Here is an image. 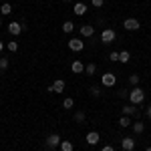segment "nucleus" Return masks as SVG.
<instances>
[{
	"mask_svg": "<svg viewBox=\"0 0 151 151\" xmlns=\"http://www.w3.org/2000/svg\"><path fill=\"white\" fill-rule=\"evenodd\" d=\"M131 105H137L139 107L143 101H145V91L141 89V87H133L131 91H129V99H127Z\"/></svg>",
	"mask_w": 151,
	"mask_h": 151,
	"instance_id": "nucleus-1",
	"label": "nucleus"
},
{
	"mask_svg": "<svg viewBox=\"0 0 151 151\" xmlns=\"http://www.w3.org/2000/svg\"><path fill=\"white\" fill-rule=\"evenodd\" d=\"M60 135H58V133H50V135H48L47 137V141H45V147H47V149H57V147H60Z\"/></svg>",
	"mask_w": 151,
	"mask_h": 151,
	"instance_id": "nucleus-2",
	"label": "nucleus"
},
{
	"mask_svg": "<svg viewBox=\"0 0 151 151\" xmlns=\"http://www.w3.org/2000/svg\"><path fill=\"white\" fill-rule=\"evenodd\" d=\"M115 38H117V32L113 28H103V32H101V42L103 45H111Z\"/></svg>",
	"mask_w": 151,
	"mask_h": 151,
	"instance_id": "nucleus-3",
	"label": "nucleus"
},
{
	"mask_svg": "<svg viewBox=\"0 0 151 151\" xmlns=\"http://www.w3.org/2000/svg\"><path fill=\"white\" fill-rule=\"evenodd\" d=\"M123 28L129 30V32H133V30H139L141 28V22L137 18H125V20H123Z\"/></svg>",
	"mask_w": 151,
	"mask_h": 151,
	"instance_id": "nucleus-4",
	"label": "nucleus"
},
{
	"mask_svg": "<svg viewBox=\"0 0 151 151\" xmlns=\"http://www.w3.org/2000/svg\"><path fill=\"white\" fill-rule=\"evenodd\" d=\"M67 47H69L73 52H81L83 48H85V42H83V38H69Z\"/></svg>",
	"mask_w": 151,
	"mask_h": 151,
	"instance_id": "nucleus-5",
	"label": "nucleus"
},
{
	"mask_svg": "<svg viewBox=\"0 0 151 151\" xmlns=\"http://www.w3.org/2000/svg\"><path fill=\"white\" fill-rule=\"evenodd\" d=\"M117 85V77L113 73H103L101 77V87H115Z\"/></svg>",
	"mask_w": 151,
	"mask_h": 151,
	"instance_id": "nucleus-6",
	"label": "nucleus"
},
{
	"mask_svg": "<svg viewBox=\"0 0 151 151\" xmlns=\"http://www.w3.org/2000/svg\"><path fill=\"white\" fill-rule=\"evenodd\" d=\"M121 111H123V115H127V117H139V109H137V105H131V103H127V105H123L121 107Z\"/></svg>",
	"mask_w": 151,
	"mask_h": 151,
	"instance_id": "nucleus-7",
	"label": "nucleus"
},
{
	"mask_svg": "<svg viewBox=\"0 0 151 151\" xmlns=\"http://www.w3.org/2000/svg\"><path fill=\"white\" fill-rule=\"evenodd\" d=\"M6 28H8V32H10L12 36H18V35H22V30H26V28H24V24L16 22V20H12Z\"/></svg>",
	"mask_w": 151,
	"mask_h": 151,
	"instance_id": "nucleus-8",
	"label": "nucleus"
},
{
	"mask_svg": "<svg viewBox=\"0 0 151 151\" xmlns=\"http://www.w3.org/2000/svg\"><path fill=\"white\" fill-rule=\"evenodd\" d=\"M79 35H81V38H91L95 35V26L93 24H83L79 28Z\"/></svg>",
	"mask_w": 151,
	"mask_h": 151,
	"instance_id": "nucleus-9",
	"label": "nucleus"
},
{
	"mask_svg": "<svg viewBox=\"0 0 151 151\" xmlns=\"http://www.w3.org/2000/svg\"><path fill=\"white\" fill-rule=\"evenodd\" d=\"M65 87H67V85H65V81H63V79H57V81L48 87V93H55V95H57V93H63V91H65Z\"/></svg>",
	"mask_w": 151,
	"mask_h": 151,
	"instance_id": "nucleus-10",
	"label": "nucleus"
},
{
	"mask_svg": "<svg viewBox=\"0 0 151 151\" xmlns=\"http://www.w3.org/2000/svg\"><path fill=\"white\" fill-rule=\"evenodd\" d=\"M85 139H87V145H91V147H93V145H97V143L101 141V133H99V131H89Z\"/></svg>",
	"mask_w": 151,
	"mask_h": 151,
	"instance_id": "nucleus-11",
	"label": "nucleus"
},
{
	"mask_svg": "<svg viewBox=\"0 0 151 151\" xmlns=\"http://www.w3.org/2000/svg\"><path fill=\"white\" fill-rule=\"evenodd\" d=\"M135 143L137 141L133 139V137H123L121 139V147H123V151H133L135 149Z\"/></svg>",
	"mask_w": 151,
	"mask_h": 151,
	"instance_id": "nucleus-12",
	"label": "nucleus"
},
{
	"mask_svg": "<svg viewBox=\"0 0 151 151\" xmlns=\"http://www.w3.org/2000/svg\"><path fill=\"white\" fill-rule=\"evenodd\" d=\"M70 70H73L75 75L85 73V63H83V60H73V63H70Z\"/></svg>",
	"mask_w": 151,
	"mask_h": 151,
	"instance_id": "nucleus-13",
	"label": "nucleus"
},
{
	"mask_svg": "<svg viewBox=\"0 0 151 151\" xmlns=\"http://www.w3.org/2000/svg\"><path fill=\"white\" fill-rule=\"evenodd\" d=\"M73 12H75L77 16H85V14H87V4H85V2H75Z\"/></svg>",
	"mask_w": 151,
	"mask_h": 151,
	"instance_id": "nucleus-14",
	"label": "nucleus"
},
{
	"mask_svg": "<svg viewBox=\"0 0 151 151\" xmlns=\"http://www.w3.org/2000/svg\"><path fill=\"white\" fill-rule=\"evenodd\" d=\"M131 129H133V133H135V135H139V133L145 131V123H143L141 119H137V121H133V123H131Z\"/></svg>",
	"mask_w": 151,
	"mask_h": 151,
	"instance_id": "nucleus-15",
	"label": "nucleus"
},
{
	"mask_svg": "<svg viewBox=\"0 0 151 151\" xmlns=\"http://www.w3.org/2000/svg\"><path fill=\"white\" fill-rule=\"evenodd\" d=\"M89 93H91V97H95V99H99V97L103 95V87H101V85H93V87L89 89Z\"/></svg>",
	"mask_w": 151,
	"mask_h": 151,
	"instance_id": "nucleus-16",
	"label": "nucleus"
},
{
	"mask_svg": "<svg viewBox=\"0 0 151 151\" xmlns=\"http://www.w3.org/2000/svg\"><path fill=\"white\" fill-rule=\"evenodd\" d=\"M60 30H63L65 35H70V32L75 30V22H73V20H67V22H63V26H60Z\"/></svg>",
	"mask_w": 151,
	"mask_h": 151,
	"instance_id": "nucleus-17",
	"label": "nucleus"
},
{
	"mask_svg": "<svg viewBox=\"0 0 151 151\" xmlns=\"http://www.w3.org/2000/svg\"><path fill=\"white\" fill-rule=\"evenodd\" d=\"M129 60H131V52H129V50H121V52H119V63H121V65H127Z\"/></svg>",
	"mask_w": 151,
	"mask_h": 151,
	"instance_id": "nucleus-18",
	"label": "nucleus"
},
{
	"mask_svg": "<svg viewBox=\"0 0 151 151\" xmlns=\"http://www.w3.org/2000/svg\"><path fill=\"white\" fill-rule=\"evenodd\" d=\"M131 123H133V121H131V117H127V115H121L119 117V127H131Z\"/></svg>",
	"mask_w": 151,
	"mask_h": 151,
	"instance_id": "nucleus-19",
	"label": "nucleus"
},
{
	"mask_svg": "<svg viewBox=\"0 0 151 151\" xmlns=\"http://www.w3.org/2000/svg\"><path fill=\"white\" fill-rule=\"evenodd\" d=\"M10 12H12V4H10V2H2V6H0V14L8 16Z\"/></svg>",
	"mask_w": 151,
	"mask_h": 151,
	"instance_id": "nucleus-20",
	"label": "nucleus"
},
{
	"mask_svg": "<svg viewBox=\"0 0 151 151\" xmlns=\"http://www.w3.org/2000/svg\"><path fill=\"white\" fill-rule=\"evenodd\" d=\"M85 73H87L89 77H93L95 73H97V65H95V63H87V65H85Z\"/></svg>",
	"mask_w": 151,
	"mask_h": 151,
	"instance_id": "nucleus-21",
	"label": "nucleus"
},
{
	"mask_svg": "<svg viewBox=\"0 0 151 151\" xmlns=\"http://www.w3.org/2000/svg\"><path fill=\"white\" fill-rule=\"evenodd\" d=\"M85 121H87V113H85V111H77V113H75V123H85Z\"/></svg>",
	"mask_w": 151,
	"mask_h": 151,
	"instance_id": "nucleus-22",
	"label": "nucleus"
},
{
	"mask_svg": "<svg viewBox=\"0 0 151 151\" xmlns=\"http://www.w3.org/2000/svg\"><path fill=\"white\" fill-rule=\"evenodd\" d=\"M139 81H141V77L137 75V73L129 75V85H131V87H139Z\"/></svg>",
	"mask_w": 151,
	"mask_h": 151,
	"instance_id": "nucleus-23",
	"label": "nucleus"
},
{
	"mask_svg": "<svg viewBox=\"0 0 151 151\" xmlns=\"http://www.w3.org/2000/svg\"><path fill=\"white\" fill-rule=\"evenodd\" d=\"M73 149H75L73 141H60V151H73Z\"/></svg>",
	"mask_w": 151,
	"mask_h": 151,
	"instance_id": "nucleus-24",
	"label": "nucleus"
},
{
	"mask_svg": "<svg viewBox=\"0 0 151 151\" xmlns=\"http://www.w3.org/2000/svg\"><path fill=\"white\" fill-rule=\"evenodd\" d=\"M63 107H65V109H73V107H75V99H73V97H67V99L63 101Z\"/></svg>",
	"mask_w": 151,
	"mask_h": 151,
	"instance_id": "nucleus-25",
	"label": "nucleus"
},
{
	"mask_svg": "<svg viewBox=\"0 0 151 151\" xmlns=\"http://www.w3.org/2000/svg\"><path fill=\"white\" fill-rule=\"evenodd\" d=\"M6 48H8L10 52H16V50H18V42H16V40H10V42H6Z\"/></svg>",
	"mask_w": 151,
	"mask_h": 151,
	"instance_id": "nucleus-26",
	"label": "nucleus"
},
{
	"mask_svg": "<svg viewBox=\"0 0 151 151\" xmlns=\"http://www.w3.org/2000/svg\"><path fill=\"white\" fill-rule=\"evenodd\" d=\"M8 67H10V60L4 58V57H0V70H6Z\"/></svg>",
	"mask_w": 151,
	"mask_h": 151,
	"instance_id": "nucleus-27",
	"label": "nucleus"
},
{
	"mask_svg": "<svg viewBox=\"0 0 151 151\" xmlns=\"http://www.w3.org/2000/svg\"><path fill=\"white\" fill-rule=\"evenodd\" d=\"M109 60H111V63H119V52H117V50L109 52Z\"/></svg>",
	"mask_w": 151,
	"mask_h": 151,
	"instance_id": "nucleus-28",
	"label": "nucleus"
},
{
	"mask_svg": "<svg viewBox=\"0 0 151 151\" xmlns=\"http://www.w3.org/2000/svg\"><path fill=\"white\" fill-rule=\"evenodd\" d=\"M117 95H119V99H129V91H127V89H119V93H117Z\"/></svg>",
	"mask_w": 151,
	"mask_h": 151,
	"instance_id": "nucleus-29",
	"label": "nucleus"
},
{
	"mask_svg": "<svg viewBox=\"0 0 151 151\" xmlns=\"http://www.w3.org/2000/svg\"><path fill=\"white\" fill-rule=\"evenodd\" d=\"M91 4H93V8H103L105 0H91Z\"/></svg>",
	"mask_w": 151,
	"mask_h": 151,
	"instance_id": "nucleus-30",
	"label": "nucleus"
},
{
	"mask_svg": "<svg viewBox=\"0 0 151 151\" xmlns=\"http://www.w3.org/2000/svg\"><path fill=\"white\" fill-rule=\"evenodd\" d=\"M101 151H115V149H113V145H103Z\"/></svg>",
	"mask_w": 151,
	"mask_h": 151,
	"instance_id": "nucleus-31",
	"label": "nucleus"
},
{
	"mask_svg": "<svg viewBox=\"0 0 151 151\" xmlns=\"http://www.w3.org/2000/svg\"><path fill=\"white\" fill-rule=\"evenodd\" d=\"M145 117H147V119H151V105L145 109Z\"/></svg>",
	"mask_w": 151,
	"mask_h": 151,
	"instance_id": "nucleus-32",
	"label": "nucleus"
},
{
	"mask_svg": "<svg viewBox=\"0 0 151 151\" xmlns=\"http://www.w3.org/2000/svg\"><path fill=\"white\" fill-rule=\"evenodd\" d=\"M2 50H4V42L0 40V52H2Z\"/></svg>",
	"mask_w": 151,
	"mask_h": 151,
	"instance_id": "nucleus-33",
	"label": "nucleus"
},
{
	"mask_svg": "<svg viewBox=\"0 0 151 151\" xmlns=\"http://www.w3.org/2000/svg\"><path fill=\"white\" fill-rule=\"evenodd\" d=\"M145 151H151V145H149V147H145Z\"/></svg>",
	"mask_w": 151,
	"mask_h": 151,
	"instance_id": "nucleus-34",
	"label": "nucleus"
},
{
	"mask_svg": "<svg viewBox=\"0 0 151 151\" xmlns=\"http://www.w3.org/2000/svg\"><path fill=\"white\" fill-rule=\"evenodd\" d=\"M63 2H70V0H63Z\"/></svg>",
	"mask_w": 151,
	"mask_h": 151,
	"instance_id": "nucleus-35",
	"label": "nucleus"
},
{
	"mask_svg": "<svg viewBox=\"0 0 151 151\" xmlns=\"http://www.w3.org/2000/svg\"><path fill=\"white\" fill-rule=\"evenodd\" d=\"M0 26H2V18H0Z\"/></svg>",
	"mask_w": 151,
	"mask_h": 151,
	"instance_id": "nucleus-36",
	"label": "nucleus"
},
{
	"mask_svg": "<svg viewBox=\"0 0 151 151\" xmlns=\"http://www.w3.org/2000/svg\"><path fill=\"white\" fill-rule=\"evenodd\" d=\"M4 2H8V0H4Z\"/></svg>",
	"mask_w": 151,
	"mask_h": 151,
	"instance_id": "nucleus-37",
	"label": "nucleus"
}]
</instances>
